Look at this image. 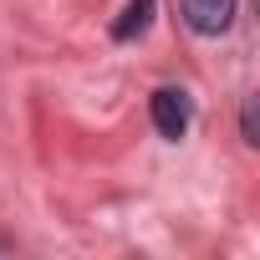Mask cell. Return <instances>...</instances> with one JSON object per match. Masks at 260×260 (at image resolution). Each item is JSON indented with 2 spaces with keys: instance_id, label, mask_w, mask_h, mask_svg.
Instances as JSON below:
<instances>
[{
  "instance_id": "1",
  "label": "cell",
  "mask_w": 260,
  "mask_h": 260,
  "mask_svg": "<svg viewBox=\"0 0 260 260\" xmlns=\"http://www.w3.org/2000/svg\"><path fill=\"white\" fill-rule=\"evenodd\" d=\"M148 107H153V127H158L164 138H184L189 133V97L179 87H158Z\"/></svg>"
},
{
  "instance_id": "2",
  "label": "cell",
  "mask_w": 260,
  "mask_h": 260,
  "mask_svg": "<svg viewBox=\"0 0 260 260\" xmlns=\"http://www.w3.org/2000/svg\"><path fill=\"white\" fill-rule=\"evenodd\" d=\"M184 16L199 36H219L235 21V0H184Z\"/></svg>"
},
{
  "instance_id": "3",
  "label": "cell",
  "mask_w": 260,
  "mask_h": 260,
  "mask_svg": "<svg viewBox=\"0 0 260 260\" xmlns=\"http://www.w3.org/2000/svg\"><path fill=\"white\" fill-rule=\"evenodd\" d=\"M153 6H158V0H127V11L112 21V36H117V41L143 36V31H148V21H153Z\"/></svg>"
},
{
  "instance_id": "4",
  "label": "cell",
  "mask_w": 260,
  "mask_h": 260,
  "mask_svg": "<svg viewBox=\"0 0 260 260\" xmlns=\"http://www.w3.org/2000/svg\"><path fill=\"white\" fill-rule=\"evenodd\" d=\"M245 143H260L255 138V107H245Z\"/></svg>"
}]
</instances>
